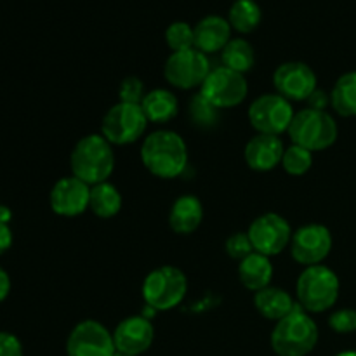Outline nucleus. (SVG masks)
<instances>
[{
	"label": "nucleus",
	"mask_w": 356,
	"mask_h": 356,
	"mask_svg": "<svg viewBox=\"0 0 356 356\" xmlns=\"http://www.w3.org/2000/svg\"><path fill=\"white\" fill-rule=\"evenodd\" d=\"M143 165L160 179L181 176L188 165V146L177 132L160 129L145 138L141 145Z\"/></svg>",
	"instance_id": "obj_1"
},
{
	"label": "nucleus",
	"mask_w": 356,
	"mask_h": 356,
	"mask_svg": "<svg viewBox=\"0 0 356 356\" xmlns=\"http://www.w3.org/2000/svg\"><path fill=\"white\" fill-rule=\"evenodd\" d=\"M73 176L89 186L104 183L115 169L113 145L103 134H89L80 139L70 155Z\"/></svg>",
	"instance_id": "obj_2"
},
{
	"label": "nucleus",
	"mask_w": 356,
	"mask_h": 356,
	"mask_svg": "<svg viewBox=\"0 0 356 356\" xmlns=\"http://www.w3.org/2000/svg\"><path fill=\"white\" fill-rule=\"evenodd\" d=\"M316 343L318 327L301 308L277 322L271 332V348L278 356H306L315 350Z\"/></svg>",
	"instance_id": "obj_3"
},
{
	"label": "nucleus",
	"mask_w": 356,
	"mask_h": 356,
	"mask_svg": "<svg viewBox=\"0 0 356 356\" xmlns=\"http://www.w3.org/2000/svg\"><path fill=\"white\" fill-rule=\"evenodd\" d=\"M339 278L323 264L305 268L296 284L299 306L309 313H323L339 299Z\"/></svg>",
	"instance_id": "obj_4"
},
{
	"label": "nucleus",
	"mask_w": 356,
	"mask_h": 356,
	"mask_svg": "<svg viewBox=\"0 0 356 356\" xmlns=\"http://www.w3.org/2000/svg\"><path fill=\"white\" fill-rule=\"evenodd\" d=\"M289 136L292 145L302 146L313 153L330 148L337 141L339 129L330 113L306 108L294 115L289 127Z\"/></svg>",
	"instance_id": "obj_5"
},
{
	"label": "nucleus",
	"mask_w": 356,
	"mask_h": 356,
	"mask_svg": "<svg viewBox=\"0 0 356 356\" xmlns=\"http://www.w3.org/2000/svg\"><path fill=\"white\" fill-rule=\"evenodd\" d=\"M186 275L176 266H160L143 282V299L153 312H167L181 305L186 296Z\"/></svg>",
	"instance_id": "obj_6"
},
{
	"label": "nucleus",
	"mask_w": 356,
	"mask_h": 356,
	"mask_svg": "<svg viewBox=\"0 0 356 356\" xmlns=\"http://www.w3.org/2000/svg\"><path fill=\"white\" fill-rule=\"evenodd\" d=\"M148 124L149 122L146 118L145 111H143L141 104L122 103V101H118L103 117V122H101V134L111 145H132V143L143 138Z\"/></svg>",
	"instance_id": "obj_7"
},
{
	"label": "nucleus",
	"mask_w": 356,
	"mask_h": 356,
	"mask_svg": "<svg viewBox=\"0 0 356 356\" xmlns=\"http://www.w3.org/2000/svg\"><path fill=\"white\" fill-rule=\"evenodd\" d=\"M291 101L280 94H263L256 97L249 108V120L259 134L280 136L289 132L294 118Z\"/></svg>",
	"instance_id": "obj_8"
},
{
	"label": "nucleus",
	"mask_w": 356,
	"mask_h": 356,
	"mask_svg": "<svg viewBox=\"0 0 356 356\" xmlns=\"http://www.w3.org/2000/svg\"><path fill=\"white\" fill-rule=\"evenodd\" d=\"M247 92H249V83L245 75L233 72L226 66L212 68L200 87L202 96L219 110L238 106L245 101Z\"/></svg>",
	"instance_id": "obj_9"
},
{
	"label": "nucleus",
	"mask_w": 356,
	"mask_h": 356,
	"mask_svg": "<svg viewBox=\"0 0 356 356\" xmlns=\"http://www.w3.org/2000/svg\"><path fill=\"white\" fill-rule=\"evenodd\" d=\"M211 70L207 54L193 47L188 51L172 52L163 66V76L170 86L188 90L202 87Z\"/></svg>",
	"instance_id": "obj_10"
},
{
	"label": "nucleus",
	"mask_w": 356,
	"mask_h": 356,
	"mask_svg": "<svg viewBox=\"0 0 356 356\" xmlns=\"http://www.w3.org/2000/svg\"><path fill=\"white\" fill-rule=\"evenodd\" d=\"M247 233L252 242L254 252H259L266 257L284 252L291 245L294 235L287 219L275 212H266L254 219Z\"/></svg>",
	"instance_id": "obj_11"
},
{
	"label": "nucleus",
	"mask_w": 356,
	"mask_h": 356,
	"mask_svg": "<svg viewBox=\"0 0 356 356\" xmlns=\"http://www.w3.org/2000/svg\"><path fill=\"white\" fill-rule=\"evenodd\" d=\"M117 348L113 334L96 320H83L76 323L66 341L68 356H113Z\"/></svg>",
	"instance_id": "obj_12"
},
{
	"label": "nucleus",
	"mask_w": 356,
	"mask_h": 356,
	"mask_svg": "<svg viewBox=\"0 0 356 356\" xmlns=\"http://www.w3.org/2000/svg\"><path fill=\"white\" fill-rule=\"evenodd\" d=\"M330 250H332V235L327 226L313 222V225L301 226L292 235L291 254L296 263L302 264L305 268L322 264Z\"/></svg>",
	"instance_id": "obj_13"
},
{
	"label": "nucleus",
	"mask_w": 356,
	"mask_h": 356,
	"mask_svg": "<svg viewBox=\"0 0 356 356\" xmlns=\"http://www.w3.org/2000/svg\"><path fill=\"white\" fill-rule=\"evenodd\" d=\"M277 94L289 101H305L316 90V75L306 63L287 61L273 73Z\"/></svg>",
	"instance_id": "obj_14"
},
{
	"label": "nucleus",
	"mask_w": 356,
	"mask_h": 356,
	"mask_svg": "<svg viewBox=\"0 0 356 356\" xmlns=\"http://www.w3.org/2000/svg\"><path fill=\"white\" fill-rule=\"evenodd\" d=\"M51 209L63 218H75L89 209L90 186L75 176L61 177L49 195Z\"/></svg>",
	"instance_id": "obj_15"
},
{
	"label": "nucleus",
	"mask_w": 356,
	"mask_h": 356,
	"mask_svg": "<svg viewBox=\"0 0 356 356\" xmlns=\"http://www.w3.org/2000/svg\"><path fill=\"white\" fill-rule=\"evenodd\" d=\"M155 339V329L146 316H129L122 320L113 332L117 351L139 356L149 350Z\"/></svg>",
	"instance_id": "obj_16"
},
{
	"label": "nucleus",
	"mask_w": 356,
	"mask_h": 356,
	"mask_svg": "<svg viewBox=\"0 0 356 356\" xmlns=\"http://www.w3.org/2000/svg\"><path fill=\"white\" fill-rule=\"evenodd\" d=\"M284 143L278 136L257 134L245 145V156L247 165L257 172H268L273 170L278 163H282L284 159Z\"/></svg>",
	"instance_id": "obj_17"
},
{
	"label": "nucleus",
	"mask_w": 356,
	"mask_h": 356,
	"mask_svg": "<svg viewBox=\"0 0 356 356\" xmlns=\"http://www.w3.org/2000/svg\"><path fill=\"white\" fill-rule=\"evenodd\" d=\"M195 49L204 54L219 52L232 40V26L221 16H205L193 26Z\"/></svg>",
	"instance_id": "obj_18"
},
{
	"label": "nucleus",
	"mask_w": 356,
	"mask_h": 356,
	"mask_svg": "<svg viewBox=\"0 0 356 356\" xmlns=\"http://www.w3.org/2000/svg\"><path fill=\"white\" fill-rule=\"evenodd\" d=\"M204 219V207L195 195H183L172 204L169 212V226L177 235H190Z\"/></svg>",
	"instance_id": "obj_19"
},
{
	"label": "nucleus",
	"mask_w": 356,
	"mask_h": 356,
	"mask_svg": "<svg viewBox=\"0 0 356 356\" xmlns=\"http://www.w3.org/2000/svg\"><path fill=\"white\" fill-rule=\"evenodd\" d=\"M238 278L242 285L249 291L259 292L270 287L273 278V264L270 257L259 252H252L238 264Z\"/></svg>",
	"instance_id": "obj_20"
},
{
	"label": "nucleus",
	"mask_w": 356,
	"mask_h": 356,
	"mask_svg": "<svg viewBox=\"0 0 356 356\" xmlns=\"http://www.w3.org/2000/svg\"><path fill=\"white\" fill-rule=\"evenodd\" d=\"M254 305L264 318L273 320V322H280L282 318L291 315L298 308L292 296L280 287H266L256 292Z\"/></svg>",
	"instance_id": "obj_21"
},
{
	"label": "nucleus",
	"mask_w": 356,
	"mask_h": 356,
	"mask_svg": "<svg viewBox=\"0 0 356 356\" xmlns=\"http://www.w3.org/2000/svg\"><path fill=\"white\" fill-rule=\"evenodd\" d=\"M141 108L148 122L165 124V122H170L176 117L179 104H177V97L170 90L153 89L146 92L145 99L141 101Z\"/></svg>",
	"instance_id": "obj_22"
},
{
	"label": "nucleus",
	"mask_w": 356,
	"mask_h": 356,
	"mask_svg": "<svg viewBox=\"0 0 356 356\" xmlns=\"http://www.w3.org/2000/svg\"><path fill=\"white\" fill-rule=\"evenodd\" d=\"M89 209L101 219L115 218L122 209L120 191L108 181L90 186Z\"/></svg>",
	"instance_id": "obj_23"
},
{
	"label": "nucleus",
	"mask_w": 356,
	"mask_h": 356,
	"mask_svg": "<svg viewBox=\"0 0 356 356\" xmlns=\"http://www.w3.org/2000/svg\"><path fill=\"white\" fill-rule=\"evenodd\" d=\"M221 59L222 66L245 75L247 72L254 68L256 52H254V47L245 38H232L221 51Z\"/></svg>",
	"instance_id": "obj_24"
},
{
	"label": "nucleus",
	"mask_w": 356,
	"mask_h": 356,
	"mask_svg": "<svg viewBox=\"0 0 356 356\" xmlns=\"http://www.w3.org/2000/svg\"><path fill=\"white\" fill-rule=\"evenodd\" d=\"M263 19V10L254 0H235L229 7L228 23L232 30L238 33H250L256 30Z\"/></svg>",
	"instance_id": "obj_25"
},
{
	"label": "nucleus",
	"mask_w": 356,
	"mask_h": 356,
	"mask_svg": "<svg viewBox=\"0 0 356 356\" xmlns=\"http://www.w3.org/2000/svg\"><path fill=\"white\" fill-rule=\"evenodd\" d=\"M330 103L341 117H356V72H348L337 79Z\"/></svg>",
	"instance_id": "obj_26"
},
{
	"label": "nucleus",
	"mask_w": 356,
	"mask_h": 356,
	"mask_svg": "<svg viewBox=\"0 0 356 356\" xmlns=\"http://www.w3.org/2000/svg\"><path fill=\"white\" fill-rule=\"evenodd\" d=\"M219 108H216L214 104L209 103L200 92L197 96L191 97L190 106H188V115H190V120L193 122L197 127L200 129H211L214 127L219 122Z\"/></svg>",
	"instance_id": "obj_27"
},
{
	"label": "nucleus",
	"mask_w": 356,
	"mask_h": 356,
	"mask_svg": "<svg viewBox=\"0 0 356 356\" xmlns=\"http://www.w3.org/2000/svg\"><path fill=\"white\" fill-rule=\"evenodd\" d=\"M313 165V153L302 146L291 145L285 148L284 159H282V167L285 172L291 176H302L308 172Z\"/></svg>",
	"instance_id": "obj_28"
},
{
	"label": "nucleus",
	"mask_w": 356,
	"mask_h": 356,
	"mask_svg": "<svg viewBox=\"0 0 356 356\" xmlns=\"http://www.w3.org/2000/svg\"><path fill=\"white\" fill-rule=\"evenodd\" d=\"M165 42L172 52L188 51L195 47L193 26L184 21H176L165 30Z\"/></svg>",
	"instance_id": "obj_29"
},
{
	"label": "nucleus",
	"mask_w": 356,
	"mask_h": 356,
	"mask_svg": "<svg viewBox=\"0 0 356 356\" xmlns=\"http://www.w3.org/2000/svg\"><path fill=\"white\" fill-rule=\"evenodd\" d=\"M145 96V83L138 76H127V79L122 80L120 87H118V97H120L122 103L141 104Z\"/></svg>",
	"instance_id": "obj_30"
},
{
	"label": "nucleus",
	"mask_w": 356,
	"mask_h": 356,
	"mask_svg": "<svg viewBox=\"0 0 356 356\" xmlns=\"http://www.w3.org/2000/svg\"><path fill=\"white\" fill-rule=\"evenodd\" d=\"M226 252H228V256L232 257V259L236 261H242L245 259L247 256H250V254L254 252V247L249 238V233H233V235L226 240Z\"/></svg>",
	"instance_id": "obj_31"
},
{
	"label": "nucleus",
	"mask_w": 356,
	"mask_h": 356,
	"mask_svg": "<svg viewBox=\"0 0 356 356\" xmlns=\"http://www.w3.org/2000/svg\"><path fill=\"white\" fill-rule=\"evenodd\" d=\"M329 325L337 334L356 332V309L344 308L339 312H334L329 318Z\"/></svg>",
	"instance_id": "obj_32"
},
{
	"label": "nucleus",
	"mask_w": 356,
	"mask_h": 356,
	"mask_svg": "<svg viewBox=\"0 0 356 356\" xmlns=\"http://www.w3.org/2000/svg\"><path fill=\"white\" fill-rule=\"evenodd\" d=\"M0 356H23V344L14 334L0 332Z\"/></svg>",
	"instance_id": "obj_33"
},
{
	"label": "nucleus",
	"mask_w": 356,
	"mask_h": 356,
	"mask_svg": "<svg viewBox=\"0 0 356 356\" xmlns=\"http://www.w3.org/2000/svg\"><path fill=\"white\" fill-rule=\"evenodd\" d=\"M306 101H308V104H309L308 108H312V110L325 111V108L329 106V103H330V96L325 92V90L316 89L315 92H313Z\"/></svg>",
	"instance_id": "obj_34"
},
{
	"label": "nucleus",
	"mask_w": 356,
	"mask_h": 356,
	"mask_svg": "<svg viewBox=\"0 0 356 356\" xmlns=\"http://www.w3.org/2000/svg\"><path fill=\"white\" fill-rule=\"evenodd\" d=\"M13 245V232H10L9 225H2L0 222V256L6 254Z\"/></svg>",
	"instance_id": "obj_35"
},
{
	"label": "nucleus",
	"mask_w": 356,
	"mask_h": 356,
	"mask_svg": "<svg viewBox=\"0 0 356 356\" xmlns=\"http://www.w3.org/2000/svg\"><path fill=\"white\" fill-rule=\"evenodd\" d=\"M9 292H10L9 273H7V271L0 266V302L6 301L7 296H9Z\"/></svg>",
	"instance_id": "obj_36"
},
{
	"label": "nucleus",
	"mask_w": 356,
	"mask_h": 356,
	"mask_svg": "<svg viewBox=\"0 0 356 356\" xmlns=\"http://www.w3.org/2000/svg\"><path fill=\"white\" fill-rule=\"evenodd\" d=\"M13 219V212L7 205H0V222L2 225H9V221Z\"/></svg>",
	"instance_id": "obj_37"
},
{
	"label": "nucleus",
	"mask_w": 356,
	"mask_h": 356,
	"mask_svg": "<svg viewBox=\"0 0 356 356\" xmlns=\"http://www.w3.org/2000/svg\"><path fill=\"white\" fill-rule=\"evenodd\" d=\"M336 356H356V351H343V353H339Z\"/></svg>",
	"instance_id": "obj_38"
},
{
	"label": "nucleus",
	"mask_w": 356,
	"mask_h": 356,
	"mask_svg": "<svg viewBox=\"0 0 356 356\" xmlns=\"http://www.w3.org/2000/svg\"><path fill=\"white\" fill-rule=\"evenodd\" d=\"M113 356H132V355H125V353H120V351H117Z\"/></svg>",
	"instance_id": "obj_39"
}]
</instances>
